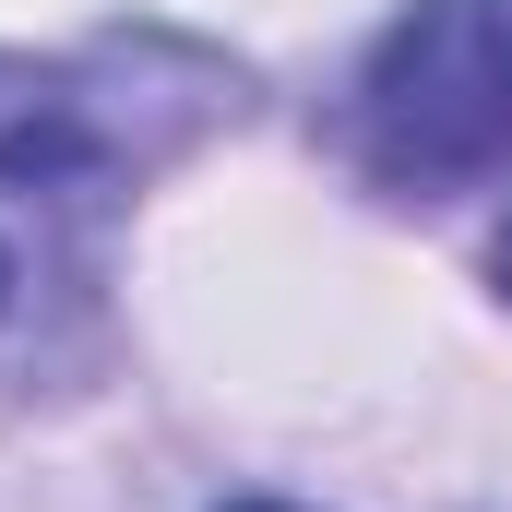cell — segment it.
<instances>
[{
    "label": "cell",
    "instance_id": "1",
    "mask_svg": "<svg viewBox=\"0 0 512 512\" xmlns=\"http://www.w3.org/2000/svg\"><path fill=\"white\" fill-rule=\"evenodd\" d=\"M251 120V72L179 24H108L60 60L0 48V191L120 215L131 191Z\"/></svg>",
    "mask_w": 512,
    "mask_h": 512
},
{
    "label": "cell",
    "instance_id": "2",
    "mask_svg": "<svg viewBox=\"0 0 512 512\" xmlns=\"http://www.w3.org/2000/svg\"><path fill=\"white\" fill-rule=\"evenodd\" d=\"M346 143L382 191H465L512 167V0H405L346 96Z\"/></svg>",
    "mask_w": 512,
    "mask_h": 512
},
{
    "label": "cell",
    "instance_id": "3",
    "mask_svg": "<svg viewBox=\"0 0 512 512\" xmlns=\"http://www.w3.org/2000/svg\"><path fill=\"white\" fill-rule=\"evenodd\" d=\"M96 239H108V215L0 191V382L12 393H60L96 370V346H108Z\"/></svg>",
    "mask_w": 512,
    "mask_h": 512
},
{
    "label": "cell",
    "instance_id": "4",
    "mask_svg": "<svg viewBox=\"0 0 512 512\" xmlns=\"http://www.w3.org/2000/svg\"><path fill=\"white\" fill-rule=\"evenodd\" d=\"M489 286L512 298V215H501V239H489Z\"/></svg>",
    "mask_w": 512,
    "mask_h": 512
},
{
    "label": "cell",
    "instance_id": "5",
    "mask_svg": "<svg viewBox=\"0 0 512 512\" xmlns=\"http://www.w3.org/2000/svg\"><path fill=\"white\" fill-rule=\"evenodd\" d=\"M227 512H310V501H227Z\"/></svg>",
    "mask_w": 512,
    "mask_h": 512
}]
</instances>
